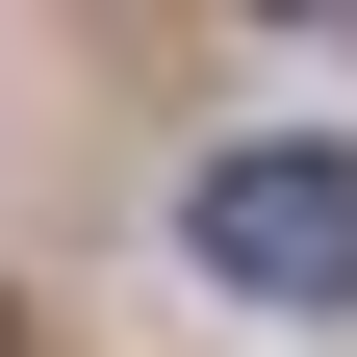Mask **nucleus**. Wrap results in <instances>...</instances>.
<instances>
[{
  "label": "nucleus",
  "mask_w": 357,
  "mask_h": 357,
  "mask_svg": "<svg viewBox=\"0 0 357 357\" xmlns=\"http://www.w3.org/2000/svg\"><path fill=\"white\" fill-rule=\"evenodd\" d=\"M178 255H204L230 306H357V153H204Z\"/></svg>",
  "instance_id": "obj_1"
}]
</instances>
